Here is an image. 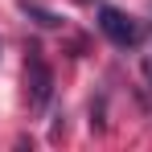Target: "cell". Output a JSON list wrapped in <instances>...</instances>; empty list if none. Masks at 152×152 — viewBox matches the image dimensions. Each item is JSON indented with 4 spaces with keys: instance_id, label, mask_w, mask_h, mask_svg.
Instances as JSON below:
<instances>
[{
    "instance_id": "cell-1",
    "label": "cell",
    "mask_w": 152,
    "mask_h": 152,
    "mask_svg": "<svg viewBox=\"0 0 152 152\" xmlns=\"http://www.w3.org/2000/svg\"><path fill=\"white\" fill-rule=\"evenodd\" d=\"M25 95H29V107H45L53 99V70L45 66L37 45H29L25 53Z\"/></svg>"
},
{
    "instance_id": "cell-2",
    "label": "cell",
    "mask_w": 152,
    "mask_h": 152,
    "mask_svg": "<svg viewBox=\"0 0 152 152\" xmlns=\"http://www.w3.org/2000/svg\"><path fill=\"white\" fill-rule=\"evenodd\" d=\"M95 12H99V29H103V37H107L115 50H132V45H140V25H136L127 12H119L115 4H99Z\"/></svg>"
},
{
    "instance_id": "cell-3",
    "label": "cell",
    "mask_w": 152,
    "mask_h": 152,
    "mask_svg": "<svg viewBox=\"0 0 152 152\" xmlns=\"http://www.w3.org/2000/svg\"><path fill=\"white\" fill-rule=\"evenodd\" d=\"M21 12H25V17H33L41 29H58V25H62V17H58V12H45V8H37V4H29V0L21 4Z\"/></svg>"
},
{
    "instance_id": "cell-4",
    "label": "cell",
    "mask_w": 152,
    "mask_h": 152,
    "mask_svg": "<svg viewBox=\"0 0 152 152\" xmlns=\"http://www.w3.org/2000/svg\"><path fill=\"white\" fill-rule=\"evenodd\" d=\"M144 78H148V86H152V58H144Z\"/></svg>"
}]
</instances>
